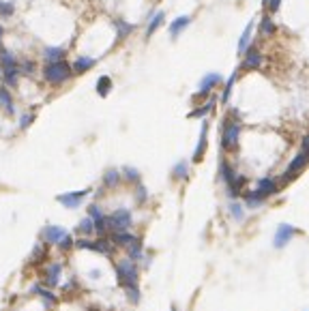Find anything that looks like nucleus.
Here are the masks:
<instances>
[{
  "mask_svg": "<svg viewBox=\"0 0 309 311\" xmlns=\"http://www.w3.org/2000/svg\"><path fill=\"white\" fill-rule=\"evenodd\" d=\"M189 24H191V15H178V18L172 20V24H170V37L176 39L189 26Z\"/></svg>",
  "mask_w": 309,
  "mask_h": 311,
  "instance_id": "nucleus-16",
  "label": "nucleus"
},
{
  "mask_svg": "<svg viewBox=\"0 0 309 311\" xmlns=\"http://www.w3.org/2000/svg\"><path fill=\"white\" fill-rule=\"evenodd\" d=\"M60 273H62V264H60V262H54V264L47 266V270H45V285H47V288L58 285Z\"/></svg>",
  "mask_w": 309,
  "mask_h": 311,
  "instance_id": "nucleus-15",
  "label": "nucleus"
},
{
  "mask_svg": "<svg viewBox=\"0 0 309 311\" xmlns=\"http://www.w3.org/2000/svg\"><path fill=\"white\" fill-rule=\"evenodd\" d=\"M279 7H281V0H268L264 9H266L268 15H271V13H277V11H279Z\"/></svg>",
  "mask_w": 309,
  "mask_h": 311,
  "instance_id": "nucleus-39",
  "label": "nucleus"
},
{
  "mask_svg": "<svg viewBox=\"0 0 309 311\" xmlns=\"http://www.w3.org/2000/svg\"><path fill=\"white\" fill-rule=\"evenodd\" d=\"M37 294H41V296L47 300V302H54V300H56V296H54V294L52 292H47V290H43V288H37V285H35V288H33Z\"/></svg>",
  "mask_w": 309,
  "mask_h": 311,
  "instance_id": "nucleus-41",
  "label": "nucleus"
},
{
  "mask_svg": "<svg viewBox=\"0 0 309 311\" xmlns=\"http://www.w3.org/2000/svg\"><path fill=\"white\" fill-rule=\"evenodd\" d=\"M228 211H230V215H232V219H236V221H243L245 219V209H243V204L241 202H230V206H228Z\"/></svg>",
  "mask_w": 309,
  "mask_h": 311,
  "instance_id": "nucleus-34",
  "label": "nucleus"
},
{
  "mask_svg": "<svg viewBox=\"0 0 309 311\" xmlns=\"http://www.w3.org/2000/svg\"><path fill=\"white\" fill-rule=\"evenodd\" d=\"M296 234H298V230L294 226H290V223H279L275 230V236H273V247L275 249H283V247H288V243Z\"/></svg>",
  "mask_w": 309,
  "mask_h": 311,
  "instance_id": "nucleus-7",
  "label": "nucleus"
},
{
  "mask_svg": "<svg viewBox=\"0 0 309 311\" xmlns=\"http://www.w3.org/2000/svg\"><path fill=\"white\" fill-rule=\"evenodd\" d=\"M110 90H112V79H110L108 75H101L97 79V92H99V97H108Z\"/></svg>",
  "mask_w": 309,
  "mask_h": 311,
  "instance_id": "nucleus-28",
  "label": "nucleus"
},
{
  "mask_svg": "<svg viewBox=\"0 0 309 311\" xmlns=\"http://www.w3.org/2000/svg\"><path fill=\"white\" fill-rule=\"evenodd\" d=\"M0 108H3L7 114L13 116L15 114V106H13V97H11V92L5 88V86H0Z\"/></svg>",
  "mask_w": 309,
  "mask_h": 311,
  "instance_id": "nucleus-19",
  "label": "nucleus"
},
{
  "mask_svg": "<svg viewBox=\"0 0 309 311\" xmlns=\"http://www.w3.org/2000/svg\"><path fill=\"white\" fill-rule=\"evenodd\" d=\"M133 24L129 22H125V20H116V39H125V37H129L133 33Z\"/></svg>",
  "mask_w": 309,
  "mask_h": 311,
  "instance_id": "nucleus-27",
  "label": "nucleus"
},
{
  "mask_svg": "<svg viewBox=\"0 0 309 311\" xmlns=\"http://www.w3.org/2000/svg\"><path fill=\"white\" fill-rule=\"evenodd\" d=\"M170 311H178V309H176V307H174V305H172V307H170Z\"/></svg>",
  "mask_w": 309,
  "mask_h": 311,
  "instance_id": "nucleus-47",
  "label": "nucleus"
},
{
  "mask_svg": "<svg viewBox=\"0 0 309 311\" xmlns=\"http://www.w3.org/2000/svg\"><path fill=\"white\" fill-rule=\"evenodd\" d=\"M45 256V247L41 245V243H39V245H35V251H33V260L37 258V260H41Z\"/></svg>",
  "mask_w": 309,
  "mask_h": 311,
  "instance_id": "nucleus-43",
  "label": "nucleus"
},
{
  "mask_svg": "<svg viewBox=\"0 0 309 311\" xmlns=\"http://www.w3.org/2000/svg\"><path fill=\"white\" fill-rule=\"evenodd\" d=\"M90 193V189H82V191H71V193H60L56 200L65 206V209H77L82 202H84V197Z\"/></svg>",
  "mask_w": 309,
  "mask_h": 311,
  "instance_id": "nucleus-11",
  "label": "nucleus"
},
{
  "mask_svg": "<svg viewBox=\"0 0 309 311\" xmlns=\"http://www.w3.org/2000/svg\"><path fill=\"white\" fill-rule=\"evenodd\" d=\"M266 3H268V0H262V5H264V7H266Z\"/></svg>",
  "mask_w": 309,
  "mask_h": 311,
  "instance_id": "nucleus-48",
  "label": "nucleus"
},
{
  "mask_svg": "<svg viewBox=\"0 0 309 311\" xmlns=\"http://www.w3.org/2000/svg\"><path fill=\"white\" fill-rule=\"evenodd\" d=\"M127 251H129V258H131V260L138 262V260L142 258V241H140V238H138V241L133 243V245L127 247Z\"/></svg>",
  "mask_w": 309,
  "mask_h": 311,
  "instance_id": "nucleus-36",
  "label": "nucleus"
},
{
  "mask_svg": "<svg viewBox=\"0 0 309 311\" xmlns=\"http://www.w3.org/2000/svg\"><path fill=\"white\" fill-rule=\"evenodd\" d=\"M43 56L47 62H58V60H65V50L62 47H45Z\"/></svg>",
  "mask_w": 309,
  "mask_h": 311,
  "instance_id": "nucleus-26",
  "label": "nucleus"
},
{
  "mask_svg": "<svg viewBox=\"0 0 309 311\" xmlns=\"http://www.w3.org/2000/svg\"><path fill=\"white\" fill-rule=\"evenodd\" d=\"M116 275H118V283L123 285V290L125 288H136L138 285V275H140L136 260H131V258L121 260L116 264Z\"/></svg>",
  "mask_w": 309,
  "mask_h": 311,
  "instance_id": "nucleus-3",
  "label": "nucleus"
},
{
  "mask_svg": "<svg viewBox=\"0 0 309 311\" xmlns=\"http://www.w3.org/2000/svg\"><path fill=\"white\" fill-rule=\"evenodd\" d=\"M94 62H97L94 58H88V56H80V58H77L71 67H73V73H86V71H90L94 67Z\"/></svg>",
  "mask_w": 309,
  "mask_h": 311,
  "instance_id": "nucleus-20",
  "label": "nucleus"
},
{
  "mask_svg": "<svg viewBox=\"0 0 309 311\" xmlns=\"http://www.w3.org/2000/svg\"><path fill=\"white\" fill-rule=\"evenodd\" d=\"M251 33H253V20L247 24V26H245L243 35H241V39H239V47H236V50H239V54H245V52H247V47L251 45V43H249V41H251Z\"/></svg>",
  "mask_w": 309,
  "mask_h": 311,
  "instance_id": "nucleus-21",
  "label": "nucleus"
},
{
  "mask_svg": "<svg viewBox=\"0 0 309 311\" xmlns=\"http://www.w3.org/2000/svg\"><path fill=\"white\" fill-rule=\"evenodd\" d=\"M221 82H224V79H221L219 73H206V75L200 79V86H197V92L193 94V99L197 101L200 97H209L211 90L215 88V86H219Z\"/></svg>",
  "mask_w": 309,
  "mask_h": 311,
  "instance_id": "nucleus-9",
  "label": "nucleus"
},
{
  "mask_svg": "<svg viewBox=\"0 0 309 311\" xmlns=\"http://www.w3.org/2000/svg\"><path fill=\"white\" fill-rule=\"evenodd\" d=\"M71 73H73V67L69 65L67 60H58V62H47L45 69H43V77L47 84H65L67 79L71 77Z\"/></svg>",
  "mask_w": 309,
  "mask_h": 311,
  "instance_id": "nucleus-2",
  "label": "nucleus"
},
{
  "mask_svg": "<svg viewBox=\"0 0 309 311\" xmlns=\"http://www.w3.org/2000/svg\"><path fill=\"white\" fill-rule=\"evenodd\" d=\"M307 165H309V155L300 150V153H298V155H296V157H294V159H292V161L288 163V170H286V172H283L281 176H279L281 187H286V182H292V180H294V178L298 176V174L305 170Z\"/></svg>",
  "mask_w": 309,
  "mask_h": 311,
  "instance_id": "nucleus-5",
  "label": "nucleus"
},
{
  "mask_svg": "<svg viewBox=\"0 0 309 311\" xmlns=\"http://www.w3.org/2000/svg\"><path fill=\"white\" fill-rule=\"evenodd\" d=\"M136 241H138V236L131 234L129 230H127V232H112V243L118 245V247H129Z\"/></svg>",
  "mask_w": 309,
  "mask_h": 311,
  "instance_id": "nucleus-17",
  "label": "nucleus"
},
{
  "mask_svg": "<svg viewBox=\"0 0 309 311\" xmlns=\"http://www.w3.org/2000/svg\"><path fill=\"white\" fill-rule=\"evenodd\" d=\"M20 71H22V73H33V71H35V65H33V62H22V65H20Z\"/></svg>",
  "mask_w": 309,
  "mask_h": 311,
  "instance_id": "nucleus-44",
  "label": "nucleus"
},
{
  "mask_svg": "<svg viewBox=\"0 0 309 311\" xmlns=\"http://www.w3.org/2000/svg\"><path fill=\"white\" fill-rule=\"evenodd\" d=\"M215 108V99H211L209 103H204V106H200V108H195L193 112H189V118H202V116H206L209 112Z\"/></svg>",
  "mask_w": 309,
  "mask_h": 311,
  "instance_id": "nucleus-32",
  "label": "nucleus"
},
{
  "mask_svg": "<svg viewBox=\"0 0 309 311\" xmlns=\"http://www.w3.org/2000/svg\"><path fill=\"white\" fill-rule=\"evenodd\" d=\"M245 58H243V69H258V67H262V62H264V54L260 52V47L258 45H249L247 47V52L243 54Z\"/></svg>",
  "mask_w": 309,
  "mask_h": 311,
  "instance_id": "nucleus-10",
  "label": "nucleus"
},
{
  "mask_svg": "<svg viewBox=\"0 0 309 311\" xmlns=\"http://www.w3.org/2000/svg\"><path fill=\"white\" fill-rule=\"evenodd\" d=\"M133 223L131 213L127 209H118L108 217V230L110 232H127Z\"/></svg>",
  "mask_w": 309,
  "mask_h": 311,
  "instance_id": "nucleus-6",
  "label": "nucleus"
},
{
  "mask_svg": "<svg viewBox=\"0 0 309 311\" xmlns=\"http://www.w3.org/2000/svg\"><path fill=\"white\" fill-rule=\"evenodd\" d=\"M88 217L94 221V232H97L103 238V236H106V232H108V217L103 215V211L99 209L97 204H90L88 206Z\"/></svg>",
  "mask_w": 309,
  "mask_h": 311,
  "instance_id": "nucleus-12",
  "label": "nucleus"
},
{
  "mask_svg": "<svg viewBox=\"0 0 309 311\" xmlns=\"http://www.w3.org/2000/svg\"><path fill=\"white\" fill-rule=\"evenodd\" d=\"M77 249H86V251H97L101 256L106 258H112L114 251H116V245L112 241H106V238H99V241H88V238H80L75 241Z\"/></svg>",
  "mask_w": 309,
  "mask_h": 311,
  "instance_id": "nucleus-4",
  "label": "nucleus"
},
{
  "mask_svg": "<svg viewBox=\"0 0 309 311\" xmlns=\"http://www.w3.org/2000/svg\"><path fill=\"white\" fill-rule=\"evenodd\" d=\"M77 232L84 234V236H90L94 232V221L90 217H84L80 223H77Z\"/></svg>",
  "mask_w": 309,
  "mask_h": 311,
  "instance_id": "nucleus-33",
  "label": "nucleus"
},
{
  "mask_svg": "<svg viewBox=\"0 0 309 311\" xmlns=\"http://www.w3.org/2000/svg\"><path fill=\"white\" fill-rule=\"evenodd\" d=\"M123 176L129 180V182H140V172L136 170V167H131V165H125L123 167Z\"/></svg>",
  "mask_w": 309,
  "mask_h": 311,
  "instance_id": "nucleus-35",
  "label": "nucleus"
},
{
  "mask_svg": "<svg viewBox=\"0 0 309 311\" xmlns=\"http://www.w3.org/2000/svg\"><path fill=\"white\" fill-rule=\"evenodd\" d=\"M71 247H75V241H73V236L71 234H67L65 238H62V241L58 243V249H62V251H69Z\"/></svg>",
  "mask_w": 309,
  "mask_h": 311,
  "instance_id": "nucleus-38",
  "label": "nucleus"
},
{
  "mask_svg": "<svg viewBox=\"0 0 309 311\" xmlns=\"http://www.w3.org/2000/svg\"><path fill=\"white\" fill-rule=\"evenodd\" d=\"M20 67H15V69H5L3 71V79H5V84L7 86H15L18 84V77H20Z\"/></svg>",
  "mask_w": 309,
  "mask_h": 311,
  "instance_id": "nucleus-31",
  "label": "nucleus"
},
{
  "mask_svg": "<svg viewBox=\"0 0 309 311\" xmlns=\"http://www.w3.org/2000/svg\"><path fill=\"white\" fill-rule=\"evenodd\" d=\"M236 79H239V73H236V71H234V73L226 79L224 94H221V101H224V103H228V101H230V97H232V88H234V82H236Z\"/></svg>",
  "mask_w": 309,
  "mask_h": 311,
  "instance_id": "nucleus-29",
  "label": "nucleus"
},
{
  "mask_svg": "<svg viewBox=\"0 0 309 311\" xmlns=\"http://www.w3.org/2000/svg\"><path fill=\"white\" fill-rule=\"evenodd\" d=\"M0 67H3V71L5 69H15L18 67V60H15V56L11 54V52H0Z\"/></svg>",
  "mask_w": 309,
  "mask_h": 311,
  "instance_id": "nucleus-30",
  "label": "nucleus"
},
{
  "mask_svg": "<svg viewBox=\"0 0 309 311\" xmlns=\"http://www.w3.org/2000/svg\"><path fill=\"white\" fill-rule=\"evenodd\" d=\"M13 11H15L13 3H5V0H0V15H3V18H9V15H13Z\"/></svg>",
  "mask_w": 309,
  "mask_h": 311,
  "instance_id": "nucleus-37",
  "label": "nucleus"
},
{
  "mask_svg": "<svg viewBox=\"0 0 309 311\" xmlns=\"http://www.w3.org/2000/svg\"><path fill=\"white\" fill-rule=\"evenodd\" d=\"M245 195V204H247V209H260L266 200L264 197H260L258 193H256V189L253 191H247V193H243Z\"/></svg>",
  "mask_w": 309,
  "mask_h": 311,
  "instance_id": "nucleus-25",
  "label": "nucleus"
},
{
  "mask_svg": "<svg viewBox=\"0 0 309 311\" xmlns=\"http://www.w3.org/2000/svg\"><path fill=\"white\" fill-rule=\"evenodd\" d=\"M67 234H69V232H67L65 228H60V226H47V228L43 230V238H45V241L50 243V245H58Z\"/></svg>",
  "mask_w": 309,
  "mask_h": 311,
  "instance_id": "nucleus-14",
  "label": "nucleus"
},
{
  "mask_svg": "<svg viewBox=\"0 0 309 311\" xmlns=\"http://www.w3.org/2000/svg\"><path fill=\"white\" fill-rule=\"evenodd\" d=\"M172 178L174 180H187L189 178V163L187 161H178L172 167Z\"/></svg>",
  "mask_w": 309,
  "mask_h": 311,
  "instance_id": "nucleus-22",
  "label": "nucleus"
},
{
  "mask_svg": "<svg viewBox=\"0 0 309 311\" xmlns=\"http://www.w3.org/2000/svg\"><path fill=\"white\" fill-rule=\"evenodd\" d=\"M35 121V114H24L20 118V129H28V125Z\"/></svg>",
  "mask_w": 309,
  "mask_h": 311,
  "instance_id": "nucleus-42",
  "label": "nucleus"
},
{
  "mask_svg": "<svg viewBox=\"0 0 309 311\" xmlns=\"http://www.w3.org/2000/svg\"><path fill=\"white\" fill-rule=\"evenodd\" d=\"M136 197H138V202H140V204H144V202H146V197H148V193H146V187H144V185H140V182H138Z\"/></svg>",
  "mask_w": 309,
  "mask_h": 311,
  "instance_id": "nucleus-40",
  "label": "nucleus"
},
{
  "mask_svg": "<svg viewBox=\"0 0 309 311\" xmlns=\"http://www.w3.org/2000/svg\"><path fill=\"white\" fill-rule=\"evenodd\" d=\"M279 189H281V182H279V178H260L258 182H256V193L260 195V197H264V200H268L271 195H277L279 193Z\"/></svg>",
  "mask_w": 309,
  "mask_h": 311,
  "instance_id": "nucleus-8",
  "label": "nucleus"
},
{
  "mask_svg": "<svg viewBox=\"0 0 309 311\" xmlns=\"http://www.w3.org/2000/svg\"><path fill=\"white\" fill-rule=\"evenodd\" d=\"M121 176H123V174L118 172L116 167H110V170H108L106 174H103V185L112 189V187H116L118 182H121Z\"/></svg>",
  "mask_w": 309,
  "mask_h": 311,
  "instance_id": "nucleus-23",
  "label": "nucleus"
},
{
  "mask_svg": "<svg viewBox=\"0 0 309 311\" xmlns=\"http://www.w3.org/2000/svg\"><path fill=\"white\" fill-rule=\"evenodd\" d=\"M206 146H209V123L202 121V129H200V140H197V146L193 150V163H200L204 159Z\"/></svg>",
  "mask_w": 309,
  "mask_h": 311,
  "instance_id": "nucleus-13",
  "label": "nucleus"
},
{
  "mask_svg": "<svg viewBox=\"0 0 309 311\" xmlns=\"http://www.w3.org/2000/svg\"><path fill=\"white\" fill-rule=\"evenodd\" d=\"M3 35H5V28L0 26V39H3ZM0 52H5V50H3V45H0Z\"/></svg>",
  "mask_w": 309,
  "mask_h": 311,
  "instance_id": "nucleus-46",
  "label": "nucleus"
},
{
  "mask_svg": "<svg viewBox=\"0 0 309 311\" xmlns=\"http://www.w3.org/2000/svg\"><path fill=\"white\" fill-rule=\"evenodd\" d=\"M300 150H303V153H307V155H309V133H305L303 142H300Z\"/></svg>",
  "mask_w": 309,
  "mask_h": 311,
  "instance_id": "nucleus-45",
  "label": "nucleus"
},
{
  "mask_svg": "<svg viewBox=\"0 0 309 311\" xmlns=\"http://www.w3.org/2000/svg\"><path fill=\"white\" fill-rule=\"evenodd\" d=\"M241 123H239V112L232 110V114L224 118L221 123V148L226 153H234L239 148V140H241Z\"/></svg>",
  "mask_w": 309,
  "mask_h": 311,
  "instance_id": "nucleus-1",
  "label": "nucleus"
},
{
  "mask_svg": "<svg viewBox=\"0 0 309 311\" xmlns=\"http://www.w3.org/2000/svg\"><path fill=\"white\" fill-rule=\"evenodd\" d=\"M0 75H3V67H0Z\"/></svg>",
  "mask_w": 309,
  "mask_h": 311,
  "instance_id": "nucleus-49",
  "label": "nucleus"
},
{
  "mask_svg": "<svg viewBox=\"0 0 309 311\" xmlns=\"http://www.w3.org/2000/svg\"><path fill=\"white\" fill-rule=\"evenodd\" d=\"M165 22V13L163 11H157V13H153V18H150V22H148V26H146V39H150L153 37L157 30L161 28V24Z\"/></svg>",
  "mask_w": 309,
  "mask_h": 311,
  "instance_id": "nucleus-18",
  "label": "nucleus"
},
{
  "mask_svg": "<svg viewBox=\"0 0 309 311\" xmlns=\"http://www.w3.org/2000/svg\"><path fill=\"white\" fill-rule=\"evenodd\" d=\"M275 30H277V24L271 20V15H264L262 20H260V33H262L264 37H271V35H275Z\"/></svg>",
  "mask_w": 309,
  "mask_h": 311,
  "instance_id": "nucleus-24",
  "label": "nucleus"
}]
</instances>
